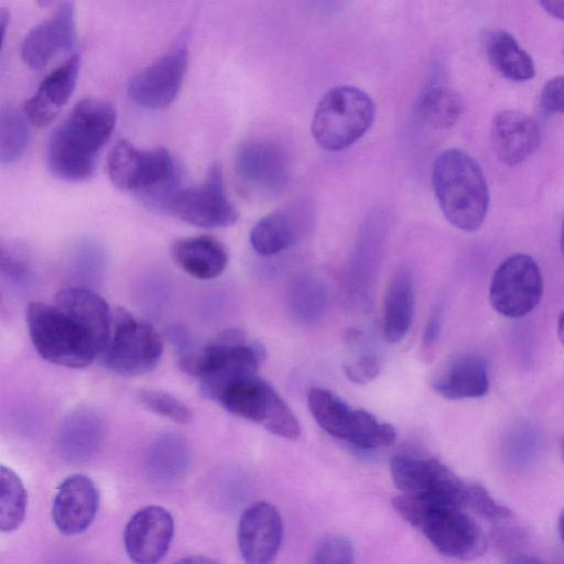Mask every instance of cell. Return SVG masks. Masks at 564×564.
<instances>
[{
  "instance_id": "ba28073f",
  "label": "cell",
  "mask_w": 564,
  "mask_h": 564,
  "mask_svg": "<svg viewBox=\"0 0 564 564\" xmlns=\"http://www.w3.org/2000/svg\"><path fill=\"white\" fill-rule=\"evenodd\" d=\"M163 341L156 329L123 307L112 311L109 343L101 356L104 366L121 376L153 370L161 359Z\"/></svg>"
},
{
  "instance_id": "4316f807",
  "label": "cell",
  "mask_w": 564,
  "mask_h": 564,
  "mask_svg": "<svg viewBox=\"0 0 564 564\" xmlns=\"http://www.w3.org/2000/svg\"><path fill=\"white\" fill-rule=\"evenodd\" d=\"M100 417L87 410H79L66 419L61 429V448L67 458L80 460L89 456L101 438Z\"/></svg>"
},
{
  "instance_id": "4fadbf2b",
  "label": "cell",
  "mask_w": 564,
  "mask_h": 564,
  "mask_svg": "<svg viewBox=\"0 0 564 564\" xmlns=\"http://www.w3.org/2000/svg\"><path fill=\"white\" fill-rule=\"evenodd\" d=\"M283 521L274 506L265 501L250 505L241 514L237 541L246 564H269L283 540Z\"/></svg>"
},
{
  "instance_id": "60d3db41",
  "label": "cell",
  "mask_w": 564,
  "mask_h": 564,
  "mask_svg": "<svg viewBox=\"0 0 564 564\" xmlns=\"http://www.w3.org/2000/svg\"><path fill=\"white\" fill-rule=\"evenodd\" d=\"M540 4L552 17L564 20V0H544Z\"/></svg>"
},
{
  "instance_id": "f1b7e54d",
  "label": "cell",
  "mask_w": 564,
  "mask_h": 564,
  "mask_svg": "<svg viewBox=\"0 0 564 564\" xmlns=\"http://www.w3.org/2000/svg\"><path fill=\"white\" fill-rule=\"evenodd\" d=\"M463 110L464 102L459 93L444 85L427 88L420 100L422 120L435 130L451 129L459 120Z\"/></svg>"
},
{
  "instance_id": "74e56055",
  "label": "cell",
  "mask_w": 564,
  "mask_h": 564,
  "mask_svg": "<svg viewBox=\"0 0 564 564\" xmlns=\"http://www.w3.org/2000/svg\"><path fill=\"white\" fill-rule=\"evenodd\" d=\"M541 105L547 111L564 113V76H556L544 85Z\"/></svg>"
},
{
  "instance_id": "4dcf8cb0",
  "label": "cell",
  "mask_w": 564,
  "mask_h": 564,
  "mask_svg": "<svg viewBox=\"0 0 564 564\" xmlns=\"http://www.w3.org/2000/svg\"><path fill=\"white\" fill-rule=\"evenodd\" d=\"M397 432L391 424L379 422L371 413L354 411L346 442L362 449H377L391 445Z\"/></svg>"
},
{
  "instance_id": "b9f144b4",
  "label": "cell",
  "mask_w": 564,
  "mask_h": 564,
  "mask_svg": "<svg viewBox=\"0 0 564 564\" xmlns=\"http://www.w3.org/2000/svg\"><path fill=\"white\" fill-rule=\"evenodd\" d=\"M174 564H218L210 557L204 555H192L184 558H181Z\"/></svg>"
},
{
  "instance_id": "ffe728a7",
  "label": "cell",
  "mask_w": 564,
  "mask_h": 564,
  "mask_svg": "<svg viewBox=\"0 0 564 564\" xmlns=\"http://www.w3.org/2000/svg\"><path fill=\"white\" fill-rule=\"evenodd\" d=\"M80 57L75 54L51 72L25 101L23 113L39 127L48 126L72 96L79 72Z\"/></svg>"
},
{
  "instance_id": "d6986e66",
  "label": "cell",
  "mask_w": 564,
  "mask_h": 564,
  "mask_svg": "<svg viewBox=\"0 0 564 564\" xmlns=\"http://www.w3.org/2000/svg\"><path fill=\"white\" fill-rule=\"evenodd\" d=\"M282 397L258 375L243 378L227 387L216 402L235 416L269 426Z\"/></svg>"
},
{
  "instance_id": "9c48e42d",
  "label": "cell",
  "mask_w": 564,
  "mask_h": 564,
  "mask_svg": "<svg viewBox=\"0 0 564 564\" xmlns=\"http://www.w3.org/2000/svg\"><path fill=\"white\" fill-rule=\"evenodd\" d=\"M165 210L193 226L219 228L234 225L238 210L226 194L223 170L213 162L199 185L177 189L170 198Z\"/></svg>"
},
{
  "instance_id": "ac0fdd59",
  "label": "cell",
  "mask_w": 564,
  "mask_h": 564,
  "mask_svg": "<svg viewBox=\"0 0 564 564\" xmlns=\"http://www.w3.org/2000/svg\"><path fill=\"white\" fill-rule=\"evenodd\" d=\"M491 145L497 158L508 165L525 161L539 147L538 122L519 110L498 112L490 126Z\"/></svg>"
},
{
  "instance_id": "d6a6232c",
  "label": "cell",
  "mask_w": 564,
  "mask_h": 564,
  "mask_svg": "<svg viewBox=\"0 0 564 564\" xmlns=\"http://www.w3.org/2000/svg\"><path fill=\"white\" fill-rule=\"evenodd\" d=\"M188 460L185 443L175 435L161 437L150 453V465L155 473L172 477L184 470Z\"/></svg>"
},
{
  "instance_id": "44dd1931",
  "label": "cell",
  "mask_w": 564,
  "mask_h": 564,
  "mask_svg": "<svg viewBox=\"0 0 564 564\" xmlns=\"http://www.w3.org/2000/svg\"><path fill=\"white\" fill-rule=\"evenodd\" d=\"M432 387L448 400L481 398L489 390L486 361L475 352L458 354L437 371Z\"/></svg>"
},
{
  "instance_id": "83f0119b",
  "label": "cell",
  "mask_w": 564,
  "mask_h": 564,
  "mask_svg": "<svg viewBox=\"0 0 564 564\" xmlns=\"http://www.w3.org/2000/svg\"><path fill=\"white\" fill-rule=\"evenodd\" d=\"M307 403L311 414L324 431L346 441L354 409L332 391L322 388L308 391Z\"/></svg>"
},
{
  "instance_id": "836d02e7",
  "label": "cell",
  "mask_w": 564,
  "mask_h": 564,
  "mask_svg": "<svg viewBox=\"0 0 564 564\" xmlns=\"http://www.w3.org/2000/svg\"><path fill=\"white\" fill-rule=\"evenodd\" d=\"M140 402L153 413L178 424L192 421L191 410L176 397L160 390H142Z\"/></svg>"
},
{
  "instance_id": "c3c4849f",
  "label": "cell",
  "mask_w": 564,
  "mask_h": 564,
  "mask_svg": "<svg viewBox=\"0 0 564 564\" xmlns=\"http://www.w3.org/2000/svg\"><path fill=\"white\" fill-rule=\"evenodd\" d=\"M563 55H564V51H563Z\"/></svg>"
},
{
  "instance_id": "e0dca14e",
  "label": "cell",
  "mask_w": 564,
  "mask_h": 564,
  "mask_svg": "<svg viewBox=\"0 0 564 564\" xmlns=\"http://www.w3.org/2000/svg\"><path fill=\"white\" fill-rule=\"evenodd\" d=\"M74 42V7L64 1L51 17L29 31L21 45V56L29 67L41 68L58 51L70 48Z\"/></svg>"
},
{
  "instance_id": "7a4b0ae2",
  "label": "cell",
  "mask_w": 564,
  "mask_h": 564,
  "mask_svg": "<svg viewBox=\"0 0 564 564\" xmlns=\"http://www.w3.org/2000/svg\"><path fill=\"white\" fill-rule=\"evenodd\" d=\"M115 122L116 112L108 101L85 98L77 102L48 139L46 163L51 173L68 182L93 176Z\"/></svg>"
},
{
  "instance_id": "5b68a950",
  "label": "cell",
  "mask_w": 564,
  "mask_h": 564,
  "mask_svg": "<svg viewBox=\"0 0 564 564\" xmlns=\"http://www.w3.org/2000/svg\"><path fill=\"white\" fill-rule=\"evenodd\" d=\"M26 323L35 350L51 364L78 369L99 358L88 332L55 304L30 303Z\"/></svg>"
},
{
  "instance_id": "484cf974",
  "label": "cell",
  "mask_w": 564,
  "mask_h": 564,
  "mask_svg": "<svg viewBox=\"0 0 564 564\" xmlns=\"http://www.w3.org/2000/svg\"><path fill=\"white\" fill-rule=\"evenodd\" d=\"M300 225L286 212H272L257 221L250 231V245L261 256L279 253L295 242Z\"/></svg>"
},
{
  "instance_id": "7402d4cb",
  "label": "cell",
  "mask_w": 564,
  "mask_h": 564,
  "mask_svg": "<svg viewBox=\"0 0 564 564\" xmlns=\"http://www.w3.org/2000/svg\"><path fill=\"white\" fill-rule=\"evenodd\" d=\"M54 304L88 332L101 358L112 328V311L105 299L91 290L72 286L61 290Z\"/></svg>"
},
{
  "instance_id": "f35d334b",
  "label": "cell",
  "mask_w": 564,
  "mask_h": 564,
  "mask_svg": "<svg viewBox=\"0 0 564 564\" xmlns=\"http://www.w3.org/2000/svg\"><path fill=\"white\" fill-rule=\"evenodd\" d=\"M440 333V314L438 312L434 313L431 318L429 319V323L425 328L423 343L425 345V348L429 349L430 347L434 346L438 338Z\"/></svg>"
},
{
  "instance_id": "3957f363",
  "label": "cell",
  "mask_w": 564,
  "mask_h": 564,
  "mask_svg": "<svg viewBox=\"0 0 564 564\" xmlns=\"http://www.w3.org/2000/svg\"><path fill=\"white\" fill-rule=\"evenodd\" d=\"M432 184L448 223L467 232L480 228L489 207V189L473 156L457 148L442 151L433 164Z\"/></svg>"
},
{
  "instance_id": "277c9868",
  "label": "cell",
  "mask_w": 564,
  "mask_h": 564,
  "mask_svg": "<svg viewBox=\"0 0 564 564\" xmlns=\"http://www.w3.org/2000/svg\"><path fill=\"white\" fill-rule=\"evenodd\" d=\"M265 357L264 348L240 329H227L198 350L178 358L180 368L200 379L202 393L216 402L230 384L258 375Z\"/></svg>"
},
{
  "instance_id": "ab89813d",
  "label": "cell",
  "mask_w": 564,
  "mask_h": 564,
  "mask_svg": "<svg viewBox=\"0 0 564 564\" xmlns=\"http://www.w3.org/2000/svg\"><path fill=\"white\" fill-rule=\"evenodd\" d=\"M505 564H546L540 558L522 552H510L505 557Z\"/></svg>"
},
{
  "instance_id": "603a6c76",
  "label": "cell",
  "mask_w": 564,
  "mask_h": 564,
  "mask_svg": "<svg viewBox=\"0 0 564 564\" xmlns=\"http://www.w3.org/2000/svg\"><path fill=\"white\" fill-rule=\"evenodd\" d=\"M171 253L184 272L199 280L218 276L228 263L225 246L215 237L206 235L176 240Z\"/></svg>"
},
{
  "instance_id": "d590c367",
  "label": "cell",
  "mask_w": 564,
  "mask_h": 564,
  "mask_svg": "<svg viewBox=\"0 0 564 564\" xmlns=\"http://www.w3.org/2000/svg\"><path fill=\"white\" fill-rule=\"evenodd\" d=\"M312 564H355L354 545L343 535H328L316 546Z\"/></svg>"
},
{
  "instance_id": "9a60e30c",
  "label": "cell",
  "mask_w": 564,
  "mask_h": 564,
  "mask_svg": "<svg viewBox=\"0 0 564 564\" xmlns=\"http://www.w3.org/2000/svg\"><path fill=\"white\" fill-rule=\"evenodd\" d=\"M390 471L395 487L403 495H455L468 485L436 458L397 455L390 462Z\"/></svg>"
},
{
  "instance_id": "e575fe53",
  "label": "cell",
  "mask_w": 564,
  "mask_h": 564,
  "mask_svg": "<svg viewBox=\"0 0 564 564\" xmlns=\"http://www.w3.org/2000/svg\"><path fill=\"white\" fill-rule=\"evenodd\" d=\"M468 502L476 516L499 527L508 524L514 518L509 508L496 501L480 485L470 484Z\"/></svg>"
},
{
  "instance_id": "52a82bcc",
  "label": "cell",
  "mask_w": 564,
  "mask_h": 564,
  "mask_svg": "<svg viewBox=\"0 0 564 564\" xmlns=\"http://www.w3.org/2000/svg\"><path fill=\"white\" fill-rule=\"evenodd\" d=\"M375 117L376 106L368 93L356 86H336L317 104L311 132L321 148L340 151L364 137Z\"/></svg>"
},
{
  "instance_id": "7c38bea8",
  "label": "cell",
  "mask_w": 564,
  "mask_h": 564,
  "mask_svg": "<svg viewBox=\"0 0 564 564\" xmlns=\"http://www.w3.org/2000/svg\"><path fill=\"white\" fill-rule=\"evenodd\" d=\"M235 170L242 183L251 189L274 195L286 186L291 164L288 153L279 143L253 139L238 147Z\"/></svg>"
},
{
  "instance_id": "30bf717a",
  "label": "cell",
  "mask_w": 564,
  "mask_h": 564,
  "mask_svg": "<svg viewBox=\"0 0 564 564\" xmlns=\"http://www.w3.org/2000/svg\"><path fill=\"white\" fill-rule=\"evenodd\" d=\"M543 294V279L536 261L516 253L505 259L494 272L489 299L501 315L518 318L530 313Z\"/></svg>"
},
{
  "instance_id": "d4e9b609",
  "label": "cell",
  "mask_w": 564,
  "mask_h": 564,
  "mask_svg": "<svg viewBox=\"0 0 564 564\" xmlns=\"http://www.w3.org/2000/svg\"><path fill=\"white\" fill-rule=\"evenodd\" d=\"M486 51L491 65L505 77L514 82H525L534 77L532 57L509 32H491L487 39Z\"/></svg>"
},
{
  "instance_id": "5bb4252c",
  "label": "cell",
  "mask_w": 564,
  "mask_h": 564,
  "mask_svg": "<svg viewBox=\"0 0 564 564\" xmlns=\"http://www.w3.org/2000/svg\"><path fill=\"white\" fill-rule=\"evenodd\" d=\"M173 535L171 513L160 506H147L128 521L123 533L124 549L135 564H156L169 551Z\"/></svg>"
},
{
  "instance_id": "7bdbcfd3",
  "label": "cell",
  "mask_w": 564,
  "mask_h": 564,
  "mask_svg": "<svg viewBox=\"0 0 564 564\" xmlns=\"http://www.w3.org/2000/svg\"><path fill=\"white\" fill-rule=\"evenodd\" d=\"M557 336L560 341L564 346V311L560 314L557 319Z\"/></svg>"
},
{
  "instance_id": "f546056e",
  "label": "cell",
  "mask_w": 564,
  "mask_h": 564,
  "mask_svg": "<svg viewBox=\"0 0 564 564\" xmlns=\"http://www.w3.org/2000/svg\"><path fill=\"white\" fill-rule=\"evenodd\" d=\"M0 481V529L2 532H11L17 530L25 518L28 495L19 476L3 465Z\"/></svg>"
},
{
  "instance_id": "7dc6e473",
  "label": "cell",
  "mask_w": 564,
  "mask_h": 564,
  "mask_svg": "<svg viewBox=\"0 0 564 564\" xmlns=\"http://www.w3.org/2000/svg\"><path fill=\"white\" fill-rule=\"evenodd\" d=\"M561 453H562V457L564 459V438L562 440V444H561Z\"/></svg>"
},
{
  "instance_id": "f6af8a7d",
  "label": "cell",
  "mask_w": 564,
  "mask_h": 564,
  "mask_svg": "<svg viewBox=\"0 0 564 564\" xmlns=\"http://www.w3.org/2000/svg\"><path fill=\"white\" fill-rule=\"evenodd\" d=\"M558 533H560L562 542L564 543V508L561 511L560 517H558Z\"/></svg>"
},
{
  "instance_id": "8d00e7d4",
  "label": "cell",
  "mask_w": 564,
  "mask_h": 564,
  "mask_svg": "<svg viewBox=\"0 0 564 564\" xmlns=\"http://www.w3.org/2000/svg\"><path fill=\"white\" fill-rule=\"evenodd\" d=\"M344 371L350 381L364 384L378 376L380 360L373 355L362 356L352 362L346 364Z\"/></svg>"
},
{
  "instance_id": "cb8c5ba5",
  "label": "cell",
  "mask_w": 564,
  "mask_h": 564,
  "mask_svg": "<svg viewBox=\"0 0 564 564\" xmlns=\"http://www.w3.org/2000/svg\"><path fill=\"white\" fill-rule=\"evenodd\" d=\"M414 314L413 279L401 268L391 279L384 297L383 336L389 344L400 343L408 334Z\"/></svg>"
},
{
  "instance_id": "2e32d148",
  "label": "cell",
  "mask_w": 564,
  "mask_h": 564,
  "mask_svg": "<svg viewBox=\"0 0 564 564\" xmlns=\"http://www.w3.org/2000/svg\"><path fill=\"white\" fill-rule=\"evenodd\" d=\"M99 506V494L86 475L75 474L65 478L57 488L52 507V518L64 534L84 532L93 523Z\"/></svg>"
},
{
  "instance_id": "8992f818",
  "label": "cell",
  "mask_w": 564,
  "mask_h": 564,
  "mask_svg": "<svg viewBox=\"0 0 564 564\" xmlns=\"http://www.w3.org/2000/svg\"><path fill=\"white\" fill-rule=\"evenodd\" d=\"M107 171L113 185L140 192L147 202L161 209L176 191V164L164 148L142 150L119 140L108 155Z\"/></svg>"
},
{
  "instance_id": "8fae6325",
  "label": "cell",
  "mask_w": 564,
  "mask_h": 564,
  "mask_svg": "<svg viewBox=\"0 0 564 564\" xmlns=\"http://www.w3.org/2000/svg\"><path fill=\"white\" fill-rule=\"evenodd\" d=\"M188 48L184 41L138 72L130 80V97L150 109H162L176 98L186 73Z\"/></svg>"
},
{
  "instance_id": "6da1fadb",
  "label": "cell",
  "mask_w": 564,
  "mask_h": 564,
  "mask_svg": "<svg viewBox=\"0 0 564 564\" xmlns=\"http://www.w3.org/2000/svg\"><path fill=\"white\" fill-rule=\"evenodd\" d=\"M469 486L467 492L458 496L401 494L394 498L393 507L443 555L475 560L486 551L487 539L469 507Z\"/></svg>"
},
{
  "instance_id": "bcb514c9",
  "label": "cell",
  "mask_w": 564,
  "mask_h": 564,
  "mask_svg": "<svg viewBox=\"0 0 564 564\" xmlns=\"http://www.w3.org/2000/svg\"><path fill=\"white\" fill-rule=\"evenodd\" d=\"M561 251H562V254L564 256V219H563L562 230H561Z\"/></svg>"
},
{
  "instance_id": "ee69618b",
  "label": "cell",
  "mask_w": 564,
  "mask_h": 564,
  "mask_svg": "<svg viewBox=\"0 0 564 564\" xmlns=\"http://www.w3.org/2000/svg\"><path fill=\"white\" fill-rule=\"evenodd\" d=\"M9 21V13L4 10H0V25H1V36H4L6 28Z\"/></svg>"
},
{
  "instance_id": "1f68e13d",
  "label": "cell",
  "mask_w": 564,
  "mask_h": 564,
  "mask_svg": "<svg viewBox=\"0 0 564 564\" xmlns=\"http://www.w3.org/2000/svg\"><path fill=\"white\" fill-rule=\"evenodd\" d=\"M29 140L28 118L14 108H2L0 115V161L10 164L24 152Z\"/></svg>"
}]
</instances>
